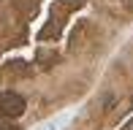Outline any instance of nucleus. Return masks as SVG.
I'll return each mask as SVG.
<instances>
[{
	"instance_id": "1",
	"label": "nucleus",
	"mask_w": 133,
	"mask_h": 130,
	"mask_svg": "<svg viewBox=\"0 0 133 130\" xmlns=\"http://www.w3.org/2000/svg\"><path fill=\"white\" fill-rule=\"evenodd\" d=\"M27 109V100L19 95V92H3L0 95V111L5 117H22Z\"/></svg>"
}]
</instances>
